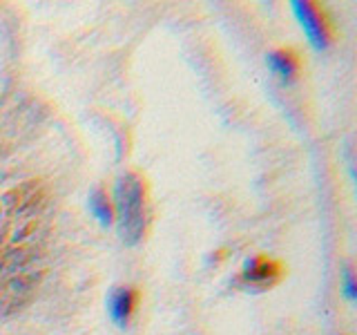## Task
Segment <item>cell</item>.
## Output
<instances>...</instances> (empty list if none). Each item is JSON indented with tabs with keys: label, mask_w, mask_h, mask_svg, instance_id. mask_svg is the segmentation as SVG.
I'll return each instance as SVG.
<instances>
[{
	"label": "cell",
	"mask_w": 357,
	"mask_h": 335,
	"mask_svg": "<svg viewBox=\"0 0 357 335\" xmlns=\"http://www.w3.org/2000/svg\"><path fill=\"white\" fill-rule=\"evenodd\" d=\"M290 9H293V14L297 16L299 25L304 27L312 47L319 52L326 50L331 45V27L321 11L312 3H306V0H295V3H290Z\"/></svg>",
	"instance_id": "7a4b0ae2"
},
{
	"label": "cell",
	"mask_w": 357,
	"mask_h": 335,
	"mask_svg": "<svg viewBox=\"0 0 357 335\" xmlns=\"http://www.w3.org/2000/svg\"><path fill=\"white\" fill-rule=\"evenodd\" d=\"M342 293L349 302L357 299V279H355L353 268H346L344 275H342Z\"/></svg>",
	"instance_id": "52a82bcc"
},
{
	"label": "cell",
	"mask_w": 357,
	"mask_h": 335,
	"mask_svg": "<svg viewBox=\"0 0 357 335\" xmlns=\"http://www.w3.org/2000/svg\"><path fill=\"white\" fill-rule=\"evenodd\" d=\"M279 277H282V266H279L275 260H268V257L257 255V257H252V260H248L243 264L241 284L248 286V288L264 290L268 286L277 284Z\"/></svg>",
	"instance_id": "3957f363"
},
{
	"label": "cell",
	"mask_w": 357,
	"mask_h": 335,
	"mask_svg": "<svg viewBox=\"0 0 357 335\" xmlns=\"http://www.w3.org/2000/svg\"><path fill=\"white\" fill-rule=\"evenodd\" d=\"M114 219L126 246H137L145 232V184L137 172L119 177L114 188Z\"/></svg>",
	"instance_id": "6da1fadb"
},
{
	"label": "cell",
	"mask_w": 357,
	"mask_h": 335,
	"mask_svg": "<svg viewBox=\"0 0 357 335\" xmlns=\"http://www.w3.org/2000/svg\"><path fill=\"white\" fill-rule=\"evenodd\" d=\"M137 299H139V295L132 286H116V288L109 290L107 313H109V318L116 327H126V324L130 322L134 308H137Z\"/></svg>",
	"instance_id": "277c9868"
},
{
	"label": "cell",
	"mask_w": 357,
	"mask_h": 335,
	"mask_svg": "<svg viewBox=\"0 0 357 335\" xmlns=\"http://www.w3.org/2000/svg\"><path fill=\"white\" fill-rule=\"evenodd\" d=\"M266 63L273 70V74L277 78H282L284 83H293L295 78H297V74H299V61H297V56L290 50L271 52V54L266 56Z\"/></svg>",
	"instance_id": "5b68a950"
},
{
	"label": "cell",
	"mask_w": 357,
	"mask_h": 335,
	"mask_svg": "<svg viewBox=\"0 0 357 335\" xmlns=\"http://www.w3.org/2000/svg\"><path fill=\"white\" fill-rule=\"evenodd\" d=\"M89 210H92V215L98 219L100 226H112V221H114V206H112V201L107 197L105 190L96 188L92 195H89Z\"/></svg>",
	"instance_id": "8992f818"
}]
</instances>
